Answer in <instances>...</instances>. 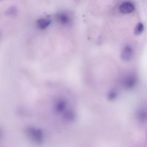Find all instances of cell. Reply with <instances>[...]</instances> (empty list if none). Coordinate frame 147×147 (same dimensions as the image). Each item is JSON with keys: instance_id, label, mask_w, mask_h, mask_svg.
<instances>
[{"instance_id": "cell-1", "label": "cell", "mask_w": 147, "mask_h": 147, "mask_svg": "<svg viewBox=\"0 0 147 147\" xmlns=\"http://www.w3.org/2000/svg\"><path fill=\"white\" fill-rule=\"evenodd\" d=\"M27 135L32 142L41 143L44 139V134L40 129L36 127H29L26 131Z\"/></svg>"}, {"instance_id": "cell-3", "label": "cell", "mask_w": 147, "mask_h": 147, "mask_svg": "<svg viewBox=\"0 0 147 147\" xmlns=\"http://www.w3.org/2000/svg\"><path fill=\"white\" fill-rule=\"evenodd\" d=\"M137 83V78L136 76L133 74L127 75L123 80V86L125 89L127 90H131Z\"/></svg>"}, {"instance_id": "cell-12", "label": "cell", "mask_w": 147, "mask_h": 147, "mask_svg": "<svg viewBox=\"0 0 147 147\" xmlns=\"http://www.w3.org/2000/svg\"><path fill=\"white\" fill-rule=\"evenodd\" d=\"M1 131H0V138H1Z\"/></svg>"}, {"instance_id": "cell-11", "label": "cell", "mask_w": 147, "mask_h": 147, "mask_svg": "<svg viewBox=\"0 0 147 147\" xmlns=\"http://www.w3.org/2000/svg\"><path fill=\"white\" fill-rule=\"evenodd\" d=\"M117 96H118L117 92H116L115 90H113L109 91V93H108L107 98L108 100H113L117 98Z\"/></svg>"}, {"instance_id": "cell-8", "label": "cell", "mask_w": 147, "mask_h": 147, "mask_svg": "<svg viewBox=\"0 0 147 147\" xmlns=\"http://www.w3.org/2000/svg\"><path fill=\"white\" fill-rule=\"evenodd\" d=\"M136 118L137 120L142 123L147 122V109L146 108L139 109L136 112Z\"/></svg>"}, {"instance_id": "cell-6", "label": "cell", "mask_w": 147, "mask_h": 147, "mask_svg": "<svg viewBox=\"0 0 147 147\" xmlns=\"http://www.w3.org/2000/svg\"><path fill=\"white\" fill-rule=\"evenodd\" d=\"M56 20L61 25H68L71 22L70 15L66 12H60L56 15Z\"/></svg>"}, {"instance_id": "cell-9", "label": "cell", "mask_w": 147, "mask_h": 147, "mask_svg": "<svg viewBox=\"0 0 147 147\" xmlns=\"http://www.w3.org/2000/svg\"><path fill=\"white\" fill-rule=\"evenodd\" d=\"M62 116H63V119L67 122L73 121L75 119V118H76L75 113L73 112V111L70 110V109H67Z\"/></svg>"}, {"instance_id": "cell-5", "label": "cell", "mask_w": 147, "mask_h": 147, "mask_svg": "<svg viewBox=\"0 0 147 147\" xmlns=\"http://www.w3.org/2000/svg\"><path fill=\"white\" fill-rule=\"evenodd\" d=\"M119 9L122 14H131L135 10V6L131 1H124L121 4Z\"/></svg>"}, {"instance_id": "cell-4", "label": "cell", "mask_w": 147, "mask_h": 147, "mask_svg": "<svg viewBox=\"0 0 147 147\" xmlns=\"http://www.w3.org/2000/svg\"><path fill=\"white\" fill-rule=\"evenodd\" d=\"M134 56V49L131 46L126 45L123 49L121 52V59L123 61H129L133 58Z\"/></svg>"}, {"instance_id": "cell-2", "label": "cell", "mask_w": 147, "mask_h": 147, "mask_svg": "<svg viewBox=\"0 0 147 147\" xmlns=\"http://www.w3.org/2000/svg\"><path fill=\"white\" fill-rule=\"evenodd\" d=\"M67 102L63 98H59L54 103V111L57 114L63 115L67 110Z\"/></svg>"}, {"instance_id": "cell-10", "label": "cell", "mask_w": 147, "mask_h": 147, "mask_svg": "<svg viewBox=\"0 0 147 147\" xmlns=\"http://www.w3.org/2000/svg\"><path fill=\"white\" fill-rule=\"evenodd\" d=\"M144 30V25L143 24V23L139 22L136 24V27H135L134 30V33L136 35H139V34H142V32Z\"/></svg>"}, {"instance_id": "cell-7", "label": "cell", "mask_w": 147, "mask_h": 147, "mask_svg": "<svg viewBox=\"0 0 147 147\" xmlns=\"http://www.w3.org/2000/svg\"><path fill=\"white\" fill-rule=\"evenodd\" d=\"M51 24V20L47 17H42L37 21V27L40 30H45Z\"/></svg>"}]
</instances>
